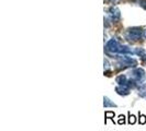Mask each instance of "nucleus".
I'll list each match as a JSON object with an SVG mask.
<instances>
[{
    "instance_id": "f257e3e1",
    "label": "nucleus",
    "mask_w": 146,
    "mask_h": 131,
    "mask_svg": "<svg viewBox=\"0 0 146 131\" xmlns=\"http://www.w3.org/2000/svg\"><path fill=\"white\" fill-rule=\"evenodd\" d=\"M115 58L119 59L117 61V66L120 69H125V68H136V60L135 59L131 58V57H127L126 55H123L122 56H117Z\"/></svg>"
},
{
    "instance_id": "f03ea898",
    "label": "nucleus",
    "mask_w": 146,
    "mask_h": 131,
    "mask_svg": "<svg viewBox=\"0 0 146 131\" xmlns=\"http://www.w3.org/2000/svg\"><path fill=\"white\" fill-rule=\"evenodd\" d=\"M143 36L142 28H130L125 32V38L130 42H136Z\"/></svg>"
},
{
    "instance_id": "7ed1b4c3",
    "label": "nucleus",
    "mask_w": 146,
    "mask_h": 131,
    "mask_svg": "<svg viewBox=\"0 0 146 131\" xmlns=\"http://www.w3.org/2000/svg\"><path fill=\"white\" fill-rule=\"evenodd\" d=\"M130 75H131V79H133L139 84V86L142 84L141 82H143L146 78V73L144 71V69H142V68H134L130 73Z\"/></svg>"
},
{
    "instance_id": "20e7f679",
    "label": "nucleus",
    "mask_w": 146,
    "mask_h": 131,
    "mask_svg": "<svg viewBox=\"0 0 146 131\" xmlns=\"http://www.w3.org/2000/svg\"><path fill=\"white\" fill-rule=\"evenodd\" d=\"M120 47H121V44L117 43V39L112 38L110 39L109 42L106 45V51L109 54V52H113V54H119L120 51Z\"/></svg>"
},
{
    "instance_id": "39448f33",
    "label": "nucleus",
    "mask_w": 146,
    "mask_h": 131,
    "mask_svg": "<svg viewBox=\"0 0 146 131\" xmlns=\"http://www.w3.org/2000/svg\"><path fill=\"white\" fill-rule=\"evenodd\" d=\"M109 16L111 18V20L113 22H117L120 20V18H121V13H120V10L117 9V8H110L109 9Z\"/></svg>"
},
{
    "instance_id": "423d86ee",
    "label": "nucleus",
    "mask_w": 146,
    "mask_h": 131,
    "mask_svg": "<svg viewBox=\"0 0 146 131\" xmlns=\"http://www.w3.org/2000/svg\"><path fill=\"white\" fill-rule=\"evenodd\" d=\"M115 92L119 95H122V96H126V95L130 94L131 92V87L129 85H117L115 87Z\"/></svg>"
},
{
    "instance_id": "0eeeda50",
    "label": "nucleus",
    "mask_w": 146,
    "mask_h": 131,
    "mask_svg": "<svg viewBox=\"0 0 146 131\" xmlns=\"http://www.w3.org/2000/svg\"><path fill=\"white\" fill-rule=\"evenodd\" d=\"M115 82L117 83V85H127L129 79L125 74H120L115 78Z\"/></svg>"
},
{
    "instance_id": "6e6552de",
    "label": "nucleus",
    "mask_w": 146,
    "mask_h": 131,
    "mask_svg": "<svg viewBox=\"0 0 146 131\" xmlns=\"http://www.w3.org/2000/svg\"><path fill=\"white\" fill-rule=\"evenodd\" d=\"M103 106H104L106 108H108V107H117V104L111 102V100H110L109 97H107V96L103 97Z\"/></svg>"
},
{
    "instance_id": "1a4fd4ad",
    "label": "nucleus",
    "mask_w": 146,
    "mask_h": 131,
    "mask_svg": "<svg viewBox=\"0 0 146 131\" xmlns=\"http://www.w3.org/2000/svg\"><path fill=\"white\" fill-rule=\"evenodd\" d=\"M134 54L137 55V56L141 57V58H144V57L146 56V51L144 48H136V49L134 50Z\"/></svg>"
},
{
    "instance_id": "9d476101",
    "label": "nucleus",
    "mask_w": 146,
    "mask_h": 131,
    "mask_svg": "<svg viewBox=\"0 0 146 131\" xmlns=\"http://www.w3.org/2000/svg\"><path fill=\"white\" fill-rule=\"evenodd\" d=\"M104 117H106V121H107V119H111V120L114 122V120H113V118H114V113H113V111H106Z\"/></svg>"
},
{
    "instance_id": "9b49d317",
    "label": "nucleus",
    "mask_w": 146,
    "mask_h": 131,
    "mask_svg": "<svg viewBox=\"0 0 146 131\" xmlns=\"http://www.w3.org/2000/svg\"><path fill=\"white\" fill-rule=\"evenodd\" d=\"M139 124H146V116L143 114H139Z\"/></svg>"
},
{
    "instance_id": "f8f14e48",
    "label": "nucleus",
    "mask_w": 146,
    "mask_h": 131,
    "mask_svg": "<svg viewBox=\"0 0 146 131\" xmlns=\"http://www.w3.org/2000/svg\"><path fill=\"white\" fill-rule=\"evenodd\" d=\"M135 122H136V117L134 115H132L131 113H129V124H134Z\"/></svg>"
},
{
    "instance_id": "ddd939ff",
    "label": "nucleus",
    "mask_w": 146,
    "mask_h": 131,
    "mask_svg": "<svg viewBox=\"0 0 146 131\" xmlns=\"http://www.w3.org/2000/svg\"><path fill=\"white\" fill-rule=\"evenodd\" d=\"M117 124H125V117L123 116V115H120V116H119Z\"/></svg>"
},
{
    "instance_id": "4468645a",
    "label": "nucleus",
    "mask_w": 146,
    "mask_h": 131,
    "mask_svg": "<svg viewBox=\"0 0 146 131\" xmlns=\"http://www.w3.org/2000/svg\"><path fill=\"white\" fill-rule=\"evenodd\" d=\"M134 1H136L141 7L144 8V9L146 10V0H134Z\"/></svg>"
},
{
    "instance_id": "2eb2a0df",
    "label": "nucleus",
    "mask_w": 146,
    "mask_h": 131,
    "mask_svg": "<svg viewBox=\"0 0 146 131\" xmlns=\"http://www.w3.org/2000/svg\"><path fill=\"white\" fill-rule=\"evenodd\" d=\"M121 0H104L106 3H109V5H117L119 3Z\"/></svg>"
},
{
    "instance_id": "dca6fc26",
    "label": "nucleus",
    "mask_w": 146,
    "mask_h": 131,
    "mask_svg": "<svg viewBox=\"0 0 146 131\" xmlns=\"http://www.w3.org/2000/svg\"><path fill=\"white\" fill-rule=\"evenodd\" d=\"M110 69V65H109V61L104 59V72H107L108 70Z\"/></svg>"
},
{
    "instance_id": "f3484780",
    "label": "nucleus",
    "mask_w": 146,
    "mask_h": 131,
    "mask_svg": "<svg viewBox=\"0 0 146 131\" xmlns=\"http://www.w3.org/2000/svg\"><path fill=\"white\" fill-rule=\"evenodd\" d=\"M142 60H143V61H144V62H145V64H146V56H145V57H144V58H142Z\"/></svg>"
},
{
    "instance_id": "a211bd4d",
    "label": "nucleus",
    "mask_w": 146,
    "mask_h": 131,
    "mask_svg": "<svg viewBox=\"0 0 146 131\" xmlns=\"http://www.w3.org/2000/svg\"><path fill=\"white\" fill-rule=\"evenodd\" d=\"M144 34H145V37H146V29L144 31Z\"/></svg>"
},
{
    "instance_id": "6ab92c4d",
    "label": "nucleus",
    "mask_w": 146,
    "mask_h": 131,
    "mask_svg": "<svg viewBox=\"0 0 146 131\" xmlns=\"http://www.w3.org/2000/svg\"><path fill=\"white\" fill-rule=\"evenodd\" d=\"M145 98H146V96H145Z\"/></svg>"
}]
</instances>
